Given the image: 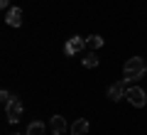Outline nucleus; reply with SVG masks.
Here are the masks:
<instances>
[{
  "instance_id": "obj_1",
  "label": "nucleus",
  "mask_w": 147,
  "mask_h": 135,
  "mask_svg": "<svg viewBox=\"0 0 147 135\" xmlns=\"http://www.w3.org/2000/svg\"><path fill=\"white\" fill-rule=\"evenodd\" d=\"M145 74H147V64H145L142 57H132V59H127V62L123 64V79H125L127 83L135 81V79H142Z\"/></svg>"
},
{
  "instance_id": "obj_2",
  "label": "nucleus",
  "mask_w": 147,
  "mask_h": 135,
  "mask_svg": "<svg viewBox=\"0 0 147 135\" xmlns=\"http://www.w3.org/2000/svg\"><path fill=\"white\" fill-rule=\"evenodd\" d=\"M125 98L130 101L135 108H142V106L147 103V94L142 91L140 86H130V88H127V94H125Z\"/></svg>"
},
{
  "instance_id": "obj_3",
  "label": "nucleus",
  "mask_w": 147,
  "mask_h": 135,
  "mask_svg": "<svg viewBox=\"0 0 147 135\" xmlns=\"http://www.w3.org/2000/svg\"><path fill=\"white\" fill-rule=\"evenodd\" d=\"M22 111H25V106H22L20 98H12L10 103L5 106V113H7V120H10V123H17V120L22 118Z\"/></svg>"
},
{
  "instance_id": "obj_4",
  "label": "nucleus",
  "mask_w": 147,
  "mask_h": 135,
  "mask_svg": "<svg viewBox=\"0 0 147 135\" xmlns=\"http://www.w3.org/2000/svg\"><path fill=\"white\" fill-rule=\"evenodd\" d=\"M86 47H88V44H86L84 37H71V39H66V44H64V52H66L69 57H74V54L84 52Z\"/></svg>"
},
{
  "instance_id": "obj_5",
  "label": "nucleus",
  "mask_w": 147,
  "mask_h": 135,
  "mask_svg": "<svg viewBox=\"0 0 147 135\" xmlns=\"http://www.w3.org/2000/svg\"><path fill=\"white\" fill-rule=\"evenodd\" d=\"M125 94H127V81H125V79H123V81H118V83H113V86L108 88V98H110V101L125 98Z\"/></svg>"
},
{
  "instance_id": "obj_6",
  "label": "nucleus",
  "mask_w": 147,
  "mask_h": 135,
  "mask_svg": "<svg viewBox=\"0 0 147 135\" xmlns=\"http://www.w3.org/2000/svg\"><path fill=\"white\" fill-rule=\"evenodd\" d=\"M5 22H7L10 27H20V25H22V10H20V7H7Z\"/></svg>"
},
{
  "instance_id": "obj_7",
  "label": "nucleus",
  "mask_w": 147,
  "mask_h": 135,
  "mask_svg": "<svg viewBox=\"0 0 147 135\" xmlns=\"http://www.w3.org/2000/svg\"><path fill=\"white\" fill-rule=\"evenodd\" d=\"M49 130H52L54 135H64L66 133V120H64L61 115H54V118L49 120Z\"/></svg>"
},
{
  "instance_id": "obj_8",
  "label": "nucleus",
  "mask_w": 147,
  "mask_h": 135,
  "mask_svg": "<svg viewBox=\"0 0 147 135\" xmlns=\"http://www.w3.org/2000/svg\"><path fill=\"white\" fill-rule=\"evenodd\" d=\"M88 128H91L88 120L79 118V120H74V123H71V128H69V130H71V135H86V133H88Z\"/></svg>"
},
{
  "instance_id": "obj_9",
  "label": "nucleus",
  "mask_w": 147,
  "mask_h": 135,
  "mask_svg": "<svg viewBox=\"0 0 147 135\" xmlns=\"http://www.w3.org/2000/svg\"><path fill=\"white\" fill-rule=\"evenodd\" d=\"M44 130H47V125H44L42 120H32V123L27 125V135H44Z\"/></svg>"
},
{
  "instance_id": "obj_10",
  "label": "nucleus",
  "mask_w": 147,
  "mask_h": 135,
  "mask_svg": "<svg viewBox=\"0 0 147 135\" xmlns=\"http://www.w3.org/2000/svg\"><path fill=\"white\" fill-rule=\"evenodd\" d=\"M103 37H100V35H91V37H86V44H88V47L91 49H100V47H103Z\"/></svg>"
},
{
  "instance_id": "obj_11",
  "label": "nucleus",
  "mask_w": 147,
  "mask_h": 135,
  "mask_svg": "<svg viewBox=\"0 0 147 135\" xmlns=\"http://www.w3.org/2000/svg\"><path fill=\"white\" fill-rule=\"evenodd\" d=\"M98 62H100V59L96 57L93 52H91V54H86V57H84V66H86V69H96V66H98Z\"/></svg>"
},
{
  "instance_id": "obj_12",
  "label": "nucleus",
  "mask_w": 147,
  "mask_h": 135,
  "mask_svg": "<svg viewBox=\"0 0 147 135\" xmlns=\"http://www.w3.org/2000/svg\"><path fill=\"white\" fill-rule=\"evenodd\" d=\"M12 98H15V96H12L10 91H7V88H3V91H0V103H3V106H7Z\"/></svg>"
},
{
  "instance_id": "obj_13",
  "label": "nucleus",
  "mask_w": 147,
  "mask_h": 135,
  "mask_svg": "<svg viewBox=\"0 0 147 135\" xmlns=\"http://www.w3.org/2000/svg\"><path fill=\"white\" fill-rule=\"evenodd\" d=\"M0 7H10V0H0Z\"/></svg>"
},
{
  "instance_id": "obj_14",
  "label": "nucleus",
  "mask_w": 147,
  "mask_h": 135,
  "mask_svg": "<svg viewBox=\"0 0 147 135\" xmlns=\"http://www.w3.org/2000/svg\"><path fill=\"white\" fill-rule=\"evenodd\" d=\"M15 135H20V133H15ZM25 135H27V133H25Z\"/></svg>"
}]
</instances>
